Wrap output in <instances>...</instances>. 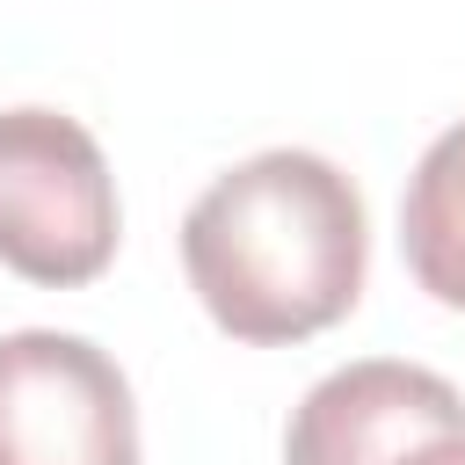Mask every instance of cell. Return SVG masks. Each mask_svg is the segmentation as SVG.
<instances>
[{"mask_svg": "<svg viewBox=\"0 0 465 465\" xmlns=\"http://www.w3.org/2000/svg\"><path fill=\"white\" fill-rule=\"evenodd\" d=\"M0 465H138L116 356L58 327L0 334Z\"/></svg>", "mask_w": 465, "mask_h": 465, "instance_id": "obj_3", "label": "cell"}, {"mask_svg": "<svg viewBox=\"0 0 465 465\" xmlns=\"http://www.w3.org/2000/svg\"><path fill=\"white\" fill-rule=\"evenodd\" d=\"M400 254L414 269V283L465 312V124H450L421 167L407 174V196H400Z\"/></svg>", "mask_w": 465, "mask_h": 465, "instance_id": "obj_5", "label": "cell"}, {"mask_svg": "<svg viewBox=\"0 0 465 465\" xmlns=\"http://www.w3.org/2000/svg\"><path fill=\"white\" fill-rule=\"evenodd\" d=\"M363 196L298 145L254 153L218 174L182 218V269L203 312L254 349L305 341L363 298Z\"/></svg>", "mask_w": 465, "mask_h": 465, "instance_id": "obj_1", "label": "cell"}, {"mask_svg": "<svg viewBox=\"0 0 465 465\" xmlns=\"http://www.w3.org/2000/svg\"><path fill=\"white\" fill-rule=\"evenodd\" d=\"M465 429V392L421 363L400 356H363L327 371L291 429H283V465H392L429 436Z\"/></svg>", "mask_w": 465, "mask_h": 465, "instance_id": "obj_4", "label": "cell"}, {"mask_svg": "<svg viewBox=\"0 0 465 465\" xmlns=\"http://www.w3.org/2000/svg\"><path fill=\"white\" fill-rule=\"evenodd\" d=\"M392 465H465V429H458V436H429V443H414V450L392 458Z\"/></svg>", "mask_w": 465, "mask_h": 465, "instance_id": "obj_6", "label": "cell"}, {"mask_svg": "<svg viewBox=\"0 0 465 465\" xmlns=\"http://www.w3.org/2000/svg\"><path fill=\"white\" fill-rule=\"evenodd\" d=\"M116 174L87 124L58 109L0 116V269L73 291L116 262Z\"/></svg>", "mask_w": 465, "mask_h": 465, "instance_id": "obj_2", "label": "cell"}]
</instances>
